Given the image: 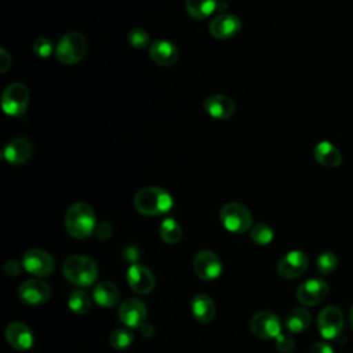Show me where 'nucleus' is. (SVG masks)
I'll return each mask as SVG.
<instances>
[{"mask_svg": "<svg viewBox=\"0 0 353 353\" xmlns=\"http://www.w3.org/2000/svg\"><path fill=\"white\" fill-rule=\"evenodd\" d=\"M171 194L159 186H146L134 196V207L142 215L156 216L168 212L172 208Z\"/></svg>", "mask_w": 353, "mask_h": 353, "instance_id": "obj_1", "label": "nucleus"}, {"mask_svg": "<svg viewBox=\"0 0 353 353\" xmlns=\"http://www.w3.org/2000/svg\"><path fill=\"white\" fill-rule=\"evenodd\" d=\"M97 219L88 203H73L65 214V229L73 239H87L95 230Z\"/></svg>", "mask_w": 353, "mask_h": 353, "instance_id": "obj_2", "label": "nucleus"}, {"mask_svg": "<svg viewBox=\"0 0 353 353\" xmlns=\"http://www.w3.org/2000/svg\"><path fill=\"white\" fill-rule=\"evenodd\" d=\"M62 273L72 284L77 287H88L94 284L98 277V265L87 255L74 254L63 261Z\"/></svg>", "mask_w": 353, "mask_h": 353, "instance_id": "obj_3", "label": "nucleus"}, {"mask_svg": "<svg viewBox=\"0 0 353 353\" xmlns=\"http://www.w3.org/2000/svg\"><path fill=\"white\" fill-rule=\"evenodd\" d=\"M87 54V40L80 32L63 34L55 46V57L61 63L74 65L83 61Z\"/></svg>", "mask_w": 353, "mask_h": 353, "instance_id": "obj_4", "label": "nucleus"}, {"mask_svg": "<svg viewBox=\"0 0 353 353\" xmlns=\"http://www.w3.org/2000/svg\"><path fill=\"white\" fill-rule=\"evenodd\" d=\"M221 223L232 233L248 232L252 226V216L248 208L240 203H226L219 211Z\"/></svg>", "mask_w": 353, "mask_h": 353, "instance_id": "obj_5", "label": "nucleus"}, {"mask_svg": "<svg viewBox=\"0 0 353 353\" xmlns=\"http://www.w3.org/2000/svg\"><path fill=\"white\" fill-rule=\"evenodd\" d=\"M29 105V90L22 83H11L1 95V109L8 116H21Z\"/></svg>", "mask_w": 353, "mask_h": 353, "instance_id": "obj_6", "label": "nucleus"}, {"mask_svg": "<svg viewBox=\"0 0 353 353\" xmlns=\"http://www.w3.org/2000/svg\"><path fill=\"white\" fill-rule=\"evenodd\" d=\"M23 269L37 277L50 276L54 272L55 261L50 252L40 248H30L22 255Z\"/></svg>", "mask_w": 353, "mask_h": 353, "instance_id": "obj_7", "label": "nucleus"}, {"mask_svg": "<svg viewBox=\"0 0 353 353\" xmlns=\"http://www.w3.org/2000/svg\"><path fill=\"white\" fill-rule=\"evenodd\" d=\"M252 334L261 339H276L281 334V323L276 313L270 310L256 312L250 321Z\"/></svg>", "mask_w": 353, "mask_h": 353, "instance_id": "obj_8", "label": "nucleus"}, {"mask_svg": "<svg viewBox=\"0 0 353 353\" xmlns=\"http://www.w3.org/2000/svg\"><path fill=\"white\" fill-rule=\"evenodd\" d=\"M51 296L50 285L40 279H28L18 287V298L26 305H41Z\"/></svg>", "mask_w": 353, "mask_h": 353, "instance_id": "obj_9", "label": "nucleus"}, {"mask_svg": "<svg viewBox=\"0 0 353 353\" xmlns=\"http://www.w3.org/2000/svg\"><path fill=\"white\" fill-rule=\"evenodd\" d=\"M345 324L343 313L336 306H325L317 316V327L323 338L334 339L336 338Z\"/></svg>", "mask_w": 353, "mask_h": 353, "instance_id": "obj_10", "label": "nucleus"}, {"mask_svg": "<svg viewBox=\"0 0 353 353\" xmlns=\"http://www.w3.org/2000/svg\"><path fill=\"white\" fill-rule=\"evenodd\" d=\"M194 273L201 280H215L222 273V262L219 256L210 250H201L193 259Z\"/></svg>", "mask_w": 353, "mask_h": 353, "instance_id": "obj_11", "label": "nucleus"}, {"mask_svg": "<svg viewBox=\"0 0 353 353\" xmlns=\"http://www.w3.org/2000/svg\"><path fill=\"white\" fill-rule=\"evenodd\" d=\"M148 317L146 305L138 298H127L119 307V319L128 328H141Z\"/></svg>", "mask_w": 353, "mask_h": 353, "instance_id": "obj_12", "label": "nucleus"}, {"mask_svg": "<svg viewBox=\"0 0 353 353\" xmlns=\"http://www.w3.org/2000/svg\"><path fill=\"white\" fill-rule=\"evenodd\" d=\"M309 265V259L305 252L294 250L287 252L285 255L281 256V259L277 263V273L283 279L291 280L299 277Z\"/></svg>", "mask_w": 353, "mask_h": 353, "instance_id": "obj_13", "label": "nucleus"}, {"mask_svg": "<svg viewBox=\"0 0 353 353\" xmlns=\"http://www.w3.org/2000/svg\"><path fill=\"white\" fill-rule=\"evenodd\" d=\"M125 279L130 288L137 294H149L156 285V279L152 270L141 263L130 265Z\"/></svg>", "mask_w": 353, "mask_h": 353, "instance_id": "obj_14", "label": "nucleus"}, {"mask_svg": "<svg viewBox=\"0 0 353 353\" xmlns=\"http://www.w3.org/2000/svg\"><path fill=\"white\" fill-rule=\"evenodd\" d=\"M241 29V21L234 14H223L214 17V19L210 22L208 32L214 39L218 40H228L233 36H236Z\"/></svg>", "mask_w": 353, "mask_h": 353, "instance_id": "obj_15", "label": "nucleus"}, {"mask_svg": "<svg viewBox=\"0 0 353 353\" xmlns=\"http://www.w3.org/2000/svg\"><path fill=\"white\" fill-rule=\"evenodd\" d=\"M328 295V285L323 279H309L303 281L296 291V298L306 306H314L323 302Z\"/></svg>", "mask_w": 353, "mask_h": 353, "instance_id": "obj_16", "label": "nucleus"}, {"mask_svg": "<svg viewBox=\"0 0 353 353\" xmlns=\"http://www.w3.org/2000/svg\"><path fill=\"white\" fill-rule=\"evenodd\" d=\"M6 339L11 347L15 350L23 352L32 347L33 345V334L32 330L22 321H11L6 327Z\"/></svg>", "mask_w": 353, "mask_h": 353, "instance_id": "obj_17", "label": "nucleus"}, {"mask_svg": "<svg viewBox=\"0 0 353 353\" xmlns=\"http://www.w3.org/2000/svg\"><path fill=\"white\" fill-rule=\"evenodd\" d=\"M149 55L152 61L161 66H171L178 61V47L165 39H159L149 46Z\"/></svg>", "mask_w": 353, "mask_h": 353, "instance_id": "obj_18", "label": "nucleus"}, {"mask_svg": "<svg viewBox=\"0 0 353 353\" xmlns=\"http://www.w3.org/2000/svg\"><path fill=\"white\" fill-rule=\"evenodd\" d=\"M203 106L205 112L214 119H229L233 116L236 109L234 101L225 94L208 95L204 99Z\"/></svg>", "mask_w": 353, "mask_h": 353, "instance_id": "obj_19", "label": "nucleus"}, {"mask_svg": "<svg viewBox=\"0 0 353 353\" xmlns=\"http://www.w3.org/2000/svg\"><path fill=\"white\" fill-rule=\"evenodd\" d=\"M32 150H33L32 143L26 138L18 137V138L11 139L6 145V148L3 150V156L7 163L18 165V164L26 163L30 159Z\"/></svg>", "mask_w": 353, "mask_h": 353, "instance_id": "obj_20", "label": "nucleus"}, {"mask_svg": "<svg viewBox=\"0 0 353 353\" xmlns=\"http://www.w3.org/2000/svg\"><path fill=\"white\" fill-rule=\"evenodd\" d=\"M313 156L317 163L330 168L338 167L342 163V154L339 149L328 141L319 142L313 149Z\"/></svg>", "mask_w": 353, "mask_h": 353, "instance_id": "obj_21", "label": "nucleus"}, {"mask_svg": "<svg viewBox=\"0 0 353 353\" xmlns=\"http://www.w3.org/2000/svg\"><path fill=\"white\" fill-rule=\"evenodd\" d=\"M92 299L102 307H112L120 299V291L114 283L101 281L92 288Z\"/></svg>", "mask_w": 353, "mask_h": 353, "instance_id": "obj_22", "label": "nucleus"}, {"mask_svg": "<svg viewBox=\"0 0 353 353\" xmlns=\"http://www.w3.org/2000/svg\"><path fill=\"white\" fill-rule=\"evenodd\" d=\"M192 314L199 323H210L215 316L214 301L207 294H196L190 303Z\"/></svg>", "mask_w": 353, "mask_h": 353, "instance_id": "obj_23", "label": "nucleus"}, {"mask_svg": "<svg viewBox=\"0 0 353 353\" xmlns=\"http://www.w3.org/2000/svg\"><path fill=\"white\" fill-rule=\"evenodd\" d=\"M312 316L307 309L305 307H294L288 312L285 317V327L290 332L298 334L305 331L310 324Z\"/></svg>", "mask_w": 353, "mask_h": 353, "instance_id": "obj_24", "label": "nucleus"}, {"mask_svg": "<svg viewBox=\"0 0 353 353\" xmlns=\"http://www.w3.org/2000/svg\"><path fill=\"white\" fill-rule=\"evenodd\" d=\"M186 12L194 19H205L218 6V0H186Z\"/></svg>", "mask_w": 353, "mask_h": 353, "instance_id": "obj_25", "label": "nucleus"}, {"mask_svg": "<svg viewBox=\"0 0 353 353\" xmlns=\"http://www.w3.org/2000/svg\"><path fill=\"white\" fill-rule=\"evenodd\" d=\"M160 237L167 244H176L182 239V229L172 218H165L160 225Z\"/></svg>", "mask_w": 353, "mask_h": 353, "instance_id": "obj_26", "label": "nucleus"}, {"mask_svg": "<svg viewBox=\"0 0 353 353\" xmlns=\"http://www.w3.org/2000/svg\"><path fill=\"white\" fill-rule=\"evenodd\" d=\"M69 309L76 314H84L91 307V298L84 290H74L68 299Z\"/></svg>", "mask_w": 353, "mask_h": 353, "instance_id": "obj_27", "label": "nucleus"}, {"mask_svg": "<svg viewBox=\"0 0 353 353\" xmlns=\"http://www.w3.org/2000/svg\"><path fill=\"white\" fill-rule=\"evenodd\" d=\"M134 341V334L128 328H117L109 335V343L116 350L128 347Z\"/></svg>", "mask_w": 353, "mask_h": 353, "instance_id": "obj_28", "label": "nucleus"}, {"mask_svg": "<svg viewBox=\"0 0 353 353\" xmlns=\"http://www.w3.org/2000/svg\"><path fill=\"white\" fill-rule=\"evenodd\" d=\"M250 236L254 243H256L259 245H266L273 240L274 233H273V229L268 223H256L255 226L251 228Z\"/></svg>", "mask_w": 353, "mask_h": 353, "instance_id": "obj_29", "label": "nucleus"}, {"mask_svg": "<svg viewBox=\"0 0 353 353\" xmlns=\"http://www.w3.org/2000/svg\"><path fill=\"white\" fill-rule=\"evenodd\" d=\"M127 39L128 43L137 50H143L150 44V36L142 28H132L131 30H128Z\"/></svg>", "mask_w": 353, "mask_h": 353, "instance_id": "obj_30", "label": "nucleus"}, {"mask_svg": "<svg viewBox=\"0 0 353 353\" xmlns=\"http://www.w3.org/2000/svg\"><path fill=\"white\" fill-rule=\"evenodd\" d=\"M338 265V258L335 256V254L330 252V251H325V252H321L319 256H317V261H316V266H317V270L321 273V274H330L335 270Z\"/></svg>", "mask_w": 353, "mask_h": 353, "instance_id": "obj_31", "label": "nucleus"}, {"mask_svg": "<svg viewBox=\"0 0 353 353\" xmlns=\"http://www.w3.org/2000/svg\"><path fill=\"white\" fill-rule=\"evenodd\" d=\"M32 50L40 58H47V57H50L52 54V51H55L54 43L48 37H39V39H36L33 46H32Z\"/></svg>", "mask_w": 353, "mask_h": 353, "instance_id": "obj_32", "label": "nucleus"}, {"mask_svg": "<svg viewBox=\"0 0 353 353\" xmlns=\"http://www.w3.org/2000/svg\"><path fill=\"white\" fill-rule=\"evenodd\" d=\"M276 347L281 353H291L294 350V347H295V342H294V339L291 336L280 334L276 338Z\"/></svg>", "mask_w": 353, "mask_h": 353, "instance_id": "obj_33", "label": "nucleus"}, {"mask_svg": "<svg viewBox=\"0 0 353 353\" xmlns=\"http://www.w3.org/2000/svg\"><path fill=\"white\" fill-rule=\"evenodd\" d=\"M94 233H95V236H97L98 239H101V240H108V239L112 236L113 229H112V225H110L109 222L102 221V222L97 223Z\"/></svg>", "mask_w": 353, "mask_h": 353, "instance_id": "obj_34", "label": "nucleus"}, {"mask_svg": "<svg viewBox=\"0 0 353 353\" xmlns=\"http://www.w3.org/2000/svg\"><path fill=\"white\" fill-rule=\"evenodd\" d=\"M22 268H23L22 262H18V261H14V259H12V261H7V262L4 263V272H6V274L10 276V277L18 276V274L21 273Z\"/></svg>", "mask_w": 353, "mask_h": 353, "instance_id": "obj_35", "label": "nucleus"}, {"mask_svg": "<svg viewBox=\"0 0 353 353\" xmlns=\"http://www.w3.org/2000/svg\"><path fill=\"white\" fill-rule=\"evenodd\" d=\"M11 55L6 48H0V72L6 73L11 68Z\"/></svg>", "mask_w": 353, "mask_h": 353, "instance_id": "obj_36", "label": "nucleus"}, {"mask_svg": "<svg viewBox=\"0 0 353 353\" xmlns=\"http://www.w3.org/2000/svg\"><path fill=\"white\" fill-rule=\"evenodd\" d=\"M309 353H332V347L327 342L319 341L310 346Z\"/></svg>", "mask_w": 353, "mask_h": 353, "instance_id": "obj_37", "label": "nucleus"}, {"mask_svg": "<svg viewBox=\"0 0 353 353\" xmlns=\"http://www.w3.org/2000/svg\"><path fill=\"white\" fill-rule=\"evenodd\" d=\"M123 256H124V259L125 261H128V262H131V265L132 263H135L134 261L138 258V251H137V248L135 247H127L125 250H124V252H123Z\"/></svg>", "mask_w": 353, "mask_h": 353, "instance_id": "obj_38", "label": "nucleus"}, {"mask_svg": "<svg viewBox=\"0 0 353 353\" xmlns=\"http://www.w3.org/2000/svg\"><path fill=\"white\" fill-rule=\"evenodd\" d=\"M141 332H142L143 336L150 338V336H153V334H154V328H153L150 324H146V323H145V324L141 327Z\"/></svg>", "mask_w": 353, "mask_h": 353, "instance_id": "obj_39", "label": "nucleus"}, {"mask_svg": "<svg viewBox=\"0 0 353 353\" xmlns=\"http://www.w3.org/2000/svg\"><path fill=\"white\" fill-rule=\"evenodd\" d=\"M349 321H350V324L353 327V306L350 307V312H349Z\"/></svg>", "mask_w": 353, "mask_h": 353, "instance_id": "obj_40", "label": "nucleus"}]
</instances>
